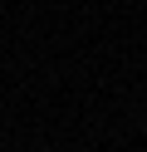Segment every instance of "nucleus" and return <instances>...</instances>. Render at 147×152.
Returning a JSON list of instances; mask_svg holds the SVG:
<instances>
[{
  "instance_id": "nucleus-1",
  "label": "nucleus",
  "mask_w": 147,
  "mask_h": 152,
  "mask_svg": "<svg viewBox=\"0 0 147 152\" xmlns=\"http://www.w3.org/2000/svg\"><path fill=\"white\" fill-rule=\"evenodd\" d=\"M142 132H147V118H142Z\"/></svg>"
}]
</instances>
